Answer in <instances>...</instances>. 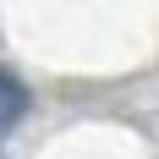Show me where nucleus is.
<instances>
[{"mask_svg": "<svg viewBox=\"0 0 159 159\" xmlns=\"http://www.w3.org/2000/svg\"><path fill=\"white\" fill-rule=\"evenodd\" d=\"M22 110H28V93H22V88L0 71V132L11 126V121H22Z\"/></svg>", "mask_w": 159, "mask_h": 159, "instance_id": "f257e3e1", "label": "nucleus"}]
</instances>
